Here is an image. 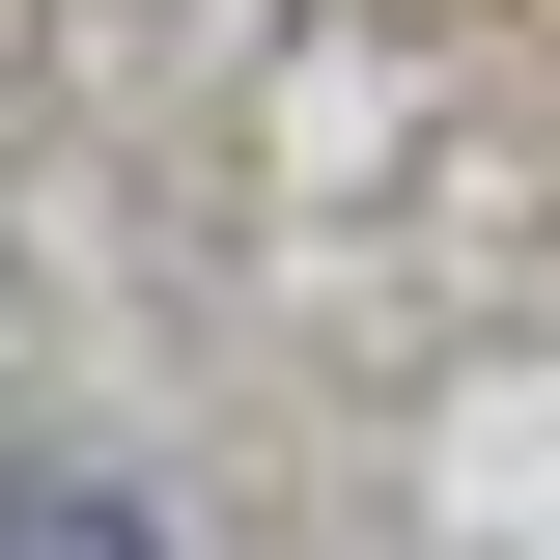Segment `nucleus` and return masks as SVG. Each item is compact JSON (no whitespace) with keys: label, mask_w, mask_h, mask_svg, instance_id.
Segmentation results:
<instances>
[{"label":"nucleus","mask_w":560,"mask_h":560,"mask_svg":"<svg viewBox=\"0 0 560 560\" xmlns=\"http://www.w3.org/2000/svg\"><path fill=\"white\" fill-rule=\"evenodd\" d=\"M0 560H168V533H140L113 477H0Z\"/></svg>","instance_id":"obj_1"}]
</instances>
